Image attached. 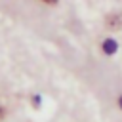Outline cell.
<instances>
[{
  "label": "cell",
  "instance_id": "1",
  "mask_svg": "<svg viewBox=\"0 0 122 122\" xmlns=\"http://www.w3.org/2000/svg\"><path fill=\"white\" fill-rule=\"evenodd\" d=\"M101 50H103L107 55H112V53L118 50V44H116V40H112V38H107V40H103V44H101Z\"/></svg>",
  "mask_w": 122,
  "mask_h": 122
},
{
  "label": "cell",
  "instance_id": "5",
  "mask_svg": "<svg viewBox=\"0 0 122 122\" xmlns=\"http://www.w3.org/2000/svg\"><path fill=\"white\" fill-rule=\"evenodd\" d=\"M44 2H46V4H55L57 0H44Z\"/></svg>",
  "mask_w": 122,
  "mask_h": 122
},
{
  "label": "cell",
  "instance_id": "3",
  "mask_svg": "<svg viewBox=\"0 0 122 122\" xmlns=\"http://www.w3.org/2000/svg\"><path fill=\"white\" fill-rule=\"evenodd\" d=\"M40 101H42V99H40V95H34V97H32V105H34V107H36V105H40Z\"/></svg>",
  "mask_w": 122,
  "mask_h": 122
},
{
  "label": "cell",
  "instance_id": "2",
  "mask_svg": "<svg viewBox=\"0 0 122 122\" xmlns=\"http://www.w3.org/2000/svg\"><path fill=\"white\" fill-rule=\"evenodd\" d=\"M107 27H109V29H120V27H122V15H120V13L109 15V17H107Z\"/></svg>",
  "mask_w": 122,
  "mask_h": 122
},
{
  "label": "cell",
  "instance_id": "6",
  "mask_svg": "<svg viewBox=\"0 0 122 122\" xmlns=\"http://www.w3.org/2000/svg\"><path fill=\"white\" fill-rule=\"evenodd\" d=\"M2 116H4V109L0 107V118H2Z\"/></svg>",
  "mask_w": 122,
  "mask_h": 122
},
{
  "label": "cell",
  "instance_id": "4",
  "mask_svg": "<svg viewBox=\"0 0 122 122\" xmlns=\"http://www.w3.org/2000/svg\"><path fill=\"white\" fill-rule=\"evenodd\" d=\"M118 107H120V109H122V95H120V97H118Z\"/></svg>",
  "mask_w": 122,
  "mask_h": 122
}]
</instances>
